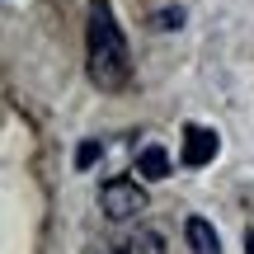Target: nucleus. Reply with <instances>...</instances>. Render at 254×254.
<instances>
[{"label":"nucleus","instance_id":"obj_1","mask_svg":"<svg viewBox=\"0 0 254 254\" xmlns=\"http://www.w3.org/2000/svg\"><path fill=\"white\" fill-rule=\"evenodd\" d=\"M85 52H90V80L99 90H123L132 75V57H127V38L113 19L109 0H90V28H85Z\"/></svg>","mask_w":254,"mask_h":254},{"label":"nucleus","instance_id":"obj_2","mask_svg":"<svg viewBox=\"0 0 254 254\" xmlns=\"http://www.w3.org/2000/svg\"><path fill=\"white\" fill-rule=\"evenodd\" d=\"M99 207L109 212L113 221H127V217H136V212L146 207V193H141L136 179H109L99 189Z\"/></svg>","mask_w":254,"mask_h":254},{"label":"nucleus","instance_id":"obj_3","mask_svg":"<svg viewBox=\"0 0 254 254\" xmlns=\"http://www.w3.org/2000/svg\"><path fill=\"white\" fill-rule=\"evenodd\" d=\"M217 151H221V141H217L212 127H189V132H184L179 160L189 165V170H198V165H212V160H217Z\"/></svg>","mask_w":254,"mask_h":254},{"label":"nucleus","instance_id":"obj_4","mask_svg":"<svg viewBox=\"0 0 254 254\" xmlns=\"http://www.w3.org/2000/svg\"><path fill=\"white\" fill-rule=\"evenodd\" d=\"M184 240H189V250H193V254H221L217 231H212V221H202V217H189V226H184Z\"/></svg>","mask_w":254,"mask_h":254},{"label":"nucleus","instance_id":"obj_5","mask_svg":"<svg viewBox=\"0 0 254 254\" xmlns=\"http://www.w3.org/2000/svg\"><path fill=\"white\" fill-rule=\"evenodd\" d=\"M136 174H146V179H165V174H170V155H165V146H146V151L136 155Z\"/></svg>","mask_w":254,"mask_h":254},{"label":"nucleus","instance_id":"obj_6","mask_svg":"<svg viewBox=\"0 0 254 254\" xmlns=\"http://www.w3.org/2000/svg\"><path fill=\"white\" fill-rule=\"evenodd\" d=\"M99 155H104V146H99V141H85L80 151H75V165H80V170H85V165H94V160H99Z\"/></svg>","mask_w":254,"mask_h":254},{"label":"nucleus","instance_id":"obj_7","mask_svg":"<svg viewBox=\"0 0 254 254\" xmlns=\"http://www.w3.org/2000/svg\"><path fill=\"white\" fill-rule=\"evenodd\" d=\"M132 250H141V254H165V250H160V236H155V231H141Z\"/></svg>","mask_w":254,"mask_h":254},{"label":"nucleus","instance_id":"obj_8","mask_svg":"<svg viewBox=\"0 0 254 254\" xmlns=\"http://www.w3.org/2000/svg\"><path fill=\"white\" fill-rule=\"evenodd\" d=\"M245 245H250V254H254V221H250V231H245Z\"/></svg>","mask_w":254,"mask_h":254},{"label":"nucleus","instance_id":"obj_9","mask_svg":"<svg viewBox=\"0 0 254 254\" xmlns=\"http://www.w3.org/2000/svg\"><path fill=\"white\" fill-rule=\"evenodd\" d=\"M113 254H132V250H113Z\"/></svg>","mask_w":254,"mask_h":254}]
</instances>
